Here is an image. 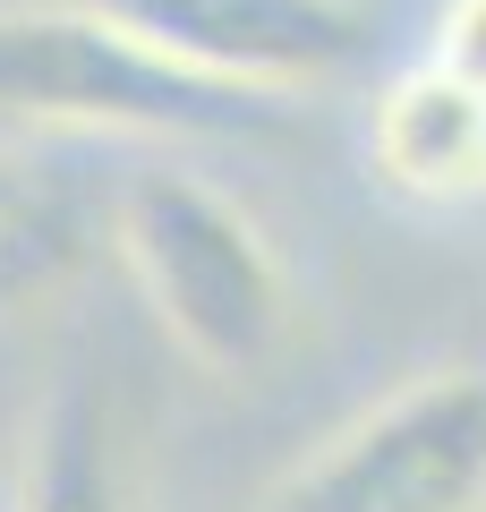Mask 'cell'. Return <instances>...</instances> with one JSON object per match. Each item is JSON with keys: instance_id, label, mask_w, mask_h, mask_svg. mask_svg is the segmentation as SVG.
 I'll list each match as a JSON object with an SVG mask.
<instances>
[{"instance_id": "6", "label": "cell", "mask_w": 486, "mask_h": 512, "mask_svg": "<svg viewBox=\"0 0 486 512\" xmlns=\"http://www.w3.org/2000/svg\"><path fill=\"white\" fill-rule=\"evenodd\" d=\"M18 512H145L137 427L103 367H69L35 419V453L18 478Z\"/></svg>"}, {"instance_id": "4", "label": "cell", "mask_w": 486, "mask_h": 512, "mask_svg": "<svg viewBox=\"0 0 486 512\" xmlns=\"http://www.w3.org/2000/svg\"><path fill=\"white\" fill-rule=\"evenodd\" d=\"M94 9L137 26L180 69L265 94V103H290V94L342 77L367 52L359 0H94Z\"/></svg>"}, {"instance_id": "7", "label": "cell", "mask_w": 486, "mask_h": 512, "mask_svg": "<svg viewBox=\"0 0 486 512\" xmlns=\"http://www.w3.org/2000/svg\"><path fill=\"white\" fill-rule=\"evenodd\" d=\"M77 256H86V222H77V205L60 197L9 137H0V316L35 308Z\"/></svg>"}, {"instance_id": "2", "label": "cell", "mask_w": 486, "mask_h": 512, "mask_svg": "<svg viewBox=\"0 0 486 512\" xmlns=\"http://www.w3.org/2000/svg\"><path fill=\"white\" fill-rule=\"evenodd\" d=\"M9 120L231 146V137H282L290 103L180 69L94 0H9L0 9V128Z\"/></svg>"}, {"instance_id": "1", "label": "cell", "mask_w": 486, "mask_h": 512, "mask_svg": "<svg viewBox=\"0 0 486 512\" xmlns=\"http://www.w3.org/2000/svg\"><path fill=\"white\" fill-rule=\"evenodd\" d=\"M111 248L162 342L205 376H256L299 325V291L265 222L197 171H128L111 197Z\"/></svg>"}, {"instance_id": "5", "label": "cell", "mask_w": 486, "mask_h": 512, "mask_svg": "<svg viewBox=\"0 0 486 512\" xmlns=\"http://www.w3.org/2000/svg\"><path fill=\"white\" fill-rule=\"evenodd\" d=\"M367 163L410 205H478L486 197V86L444 52L401 69L376 94Z\"/></svg>"}, {"instance_id": "8", "label": "cell", "mask_w": 486, "mask_h": 512, "mask_svg": "<svg viewBox=\"0 0 486 512\" xmlns=\"http://www.w3.org/2000/svg\"><path fill=\"white\" fill-rule=\"evenodd\" d=\"M435 52L486 86V0H452V9H444V43H435Z\"/></svg>"}, {"instance_id": "3", "label": "cell", "mask_w": 486, "mask_h": 512, "mask_svg": "<svg viewBox=\"0 0 486 512\" xmlns=\"http://www.w3.org/2000/svg\"><path fill=\"white\" fill-rule=\"evenodd\" d=\"M256 512H486V367H435L290 461Z\"/></svg>"}]
</instances>
